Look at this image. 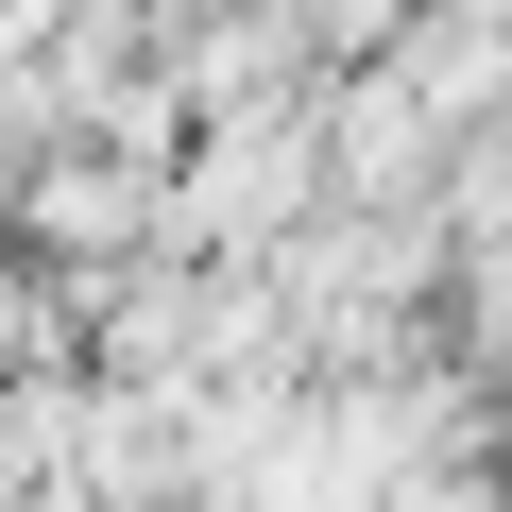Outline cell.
Here are the masks:
<instances>
[{
	"label": "cell",
	"instance_id": "1",
	"mask_svg": "<svg viewBox=\"0 0 512 512\" xmlns=\"http://www.w3.org/2000/svg\"><path fill=\"white\" fill-rule=\"evenodd\" d=\"M137 222H154V205H137V171H120V154H69V171H35V239H52V256H120Z\"/></svg>",
	"mask_w": 512,
	"mask_h": 512
}]
</instances>
